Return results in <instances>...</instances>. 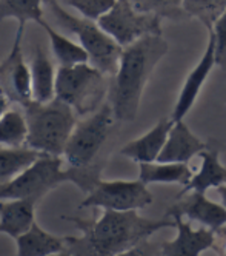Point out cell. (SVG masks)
Segmentation results:
<instances>
[{
  "instance_id": "6da1fadb",
  "label": "cell",
  "mask_w": 226,
  "mask_h": 256,
  "mask_svg": "<svg viewBox=\"0 0 226 256\" xmlns=\"http://www.w3.org/2000/svg\"><path fill=\"white\" fill-rule=\"evenodd\" d=\"M82 232L80 238L65 236V250L62 254L80 256H116L129 253L149 236L162 228L176 227L174 219L142 218L137 210H105L97 221L63 216Z\"/></svg>"
},
{
  "instance_id": "4316f807",
  "label": "cell",
  "mask_w": 226,
  "mask_h": 256,
  "mask_svg": "<svg viewBox=\"0 0 226 256\" xmlns=\"http://www.w3.org/2000/svg\"><path fill=\"white\" fill-rule=\"evenodd\" d=\"M208 32L213 34L216 44V64L222 68H226V11L216 20Z\"/></svg>"
},
{
  "instance_id": "f546056e",
  "label": "cell",
  "mask_w": 226,
  "mask_h": 256,
  "mask_svg": "<svg viewBox=\"0 0 226 256\" xmlns=\"http://www.w3.org/2000/svg\"><path fill=\"white\" fill-rule=\"evenodd\" d=\"M9 104H11L9 98H8L5 93H2V91H0V118H2V116L8 112Z\"/></svg>"
},
{
  "instance_id": "ac0fdd59",
  "label": "cell",
  "mask_w": 226,
  "mask_h": 256,
  "mask_svg": "<svg viewBox=\"0 0 226 256\" xmlns=\"http://www.w3.org/2000/svg\"><path fill=\"white\" fill-rule=\"evenodd\" d=\"M18 256H51L62 254L65 250V236H55L45 232L34 222L28 232L15 238Z\"/></svg>"
},
{
  "instance_id": "2e32d148",
  "label": "cell",
  "mask_w": 226,
  "mask_h": 256,
  "mask_svg": "<svg viewBox=\"0 0 226 256\" xmlns=\"http://www.w3.org/2000/svg\"><path fill=\"white\" fill-rule=\"evenodd\" d=\"M35 202L31 199H0V233L15 238L35 222Z\"/></svg>"
},
{
  "instance_id": "d4e9b609",
  "label": "cell",
  "mask_w": 226,
  "mask_h": 256,
  "mask_svg": "<svg viewBox=\"0 0 226 256\" xmlns=\"http://www.w3.org/2000/svg\"><path fill=\"white\" fill-rule=\"evenodd\" d=\"M182 8L186 14L196 17L211 30L216 20L226 11V0H182Z\"/></svg>"
},
{
  "instance_id": "52a82bcc",
  "label": "cell",
  "mask_w": 226,
  "mask_h": 256,
  "mask_svg": "<svg viewBox=\"0 0 226 256\" xmlns=\"http://www.w3.org/2000/svg\"><path fill=\"white\" fill-rule=\"evenodd\" d=\"M114 119L111 104H103L89 118L75 125L63 153L71 167H88L94 164Z\"/></svg>"
},
{
  "instance_id": "5bb4252c",
  "label": "cell",
  "mask_w": 226,
  "mask_h": 256,
  "mask_svg": "<svg viewBox=\"0 0 226 256\" xmlns=\"http://www.w3.org/2000/svg\"><path fill=\"white\" fill-rule=\"evenodd\" d=\"M174 125L173 118L160 119L151 130L139 139H134L123 145L120 154L129 159L140 162H156L159 159L160 152L163 150L168 134Z\"/></svg>"
},
{
  "instance_id": "44dd1931",
  "label": "cell",
  "mask_w": 226,
  "mask_h": 256,
  "mask_svg": "<svg viewBox=\"0 0 226 256\" xmlns=\"http://www.w3.org/2000/svg\"><path fill=\"white\" fill-rule=\"evenodd\" d=\"M42 154L45 153L29 148L26 145L25 147L0 148V187L15 179Z\"/></svg>"
},
{
  "instance_id": "7402d4cb",
  "label": "cell",
  "mask_w": 226,
  "mask_h": 256,
  "mask_svg": "<svg viewBox=\"0 0 226 256\" xmlns=\"http://www.w3.org/2000/svg\"><path fill=\"white\" fill-rule=\"evenodd\" d=\"M39 25L46 31L49 42H51L52 52H54V58L57 59V62L62 66H71V65L89 62L88 52L80 44H75L71 39L65 38L63 34H60L59 31H55L45 20H42Z\"/></svg>"
},
{
  "instance_id": "7c38bea8",
  "label": "cell",
  "mask_w": 226,
  "mask_h": 256,
  "mask_svg": "<svg viewBox=\"0 0 226 256\" xmlns=\"http://www.w3.org/2000/svg\"><path fill=\"white\" fill-rule=\"evenodd\" d=\"M176 202L171 208H168L166 216L180 214L188 218L190 221L199 222L202 227L219 230L220 227L226 226V208L223 204H217L214 200H210L200 192H190L183 200L176 199Z\"/></svg>"
},
{
  "instance_id": "d6986e66",
  "label": "cell",
  "mask_w": 226,
  "mask_h": 256,
  "mask_svg": "<svg viewBox=\"0 0 226 256\" xmlns=\"http://www.w3.org/2000/svg\"><path fill=\"white\" fill-rule=\"evenodd\" d=\"M29 68L32 79V100H52L55 98V74H57V71L54 70L46 50L40 44H37L34 50V58Z\"/></svg>"
},
{
  "instance_id": "4fadbf2b",
  "label": "cell",
  "mask_w": 226,
  "mask_h": 256,
  "mask_svg": "<svg viewBox=\"0 0 226 256\" xmlns=\"http://www.w3.org/2000/svg\"><path fill=\"white\" fill-rule=\"evenodd\" d=\"M214 65H217L216 64V44H214L213 34L208 32V45H206L203 58L194 66V70L190 72V74H188V78L183 84V88L180 91V96L177 99V104L173 110L171 118L174 122L183 120V118L190 113V110L196 104V99L200 93V90H202L203 84L206 82V79H208Z\"/></svg>"
},
{
  "instance_id": "484cf974",
  "label": "cell",
  "mask_w": 226,
  "mask_h": 256,
  "mask_svg": "<svg viewBox=\"0 0 226 256\" xmlns=\"http://www.w3.org/2000/svg\"><path fill=\"white\" fill-rule=\"evenodd\" d=\"M59 2H62L65 6H71L85 19L97 22L116 5L117 0H59Z\"/></svg>"
},
{
  "instance_id": "cb8c5ba5",
  "label": "cell",
  "mask_w": 226,
  "mask_h": 256,
  "mask_svg": "<svg viewBox=\"0 0 226 256\" xmlns=\"http://www.w3.org/2000/svg\"><path fill=\"white\" fill-rule=\"evenodd\" d=\"M28 138L26 116L17 110H8L0 118V145L6 147H22Z\"/></svg>"
},
{
  "instance_id": "3957f363",
  "label": "cell",
  "mask_w": 226,
  "mask_h": 256,
  "mask_svg": "<svg viewBox=\"0 0 226 256\" xmlns=\"http://www.w3.org/2000/svg\"><path fill=\"white\" fill-rule=\"evenodd\" d=\"M102 167V164H91L63 170L60 156L45 153L15 179L0 187V199H31L37 202L63 182H72L82 192L89 193L100 180Z\"/></svg>"
},
{
  "instance_id": "277c9868",
  "label": "cell",
  "mask_w": 226,
  "mask_h": 256,
  "mask_svg": "<svg viewBox=\"0 0 226 256\" xmlns=\"http://www.w3.org/2000/svg\"><path fill=\"white\" fill-rule=\"evenodd\" d=\"M23 106L28 122L26 147L52 156L63 154L71 133L77 125L75 110L59 98L49 102L29 100Z\"/></svg>"
},
{
  "instance_id": "5b68a950",
  "label": "cell",
  "mask_w": 226,
  "mask_h": 256,
  "mask_svg": "<svg viewBox=\"0 0 226 256\" xmlns=\"http://www.w3.org/2000/svg\"><path fill=\"white\" fill-rule=\"evenodd\" d=\"M46 4L54 12L57 22L77 36L79 44L88 52L89 64L99 68L103 74L114 76L119 68L123 46H120L105 30H102L96 20L72 16L59 4V0H46Z\"/></svg>"
},
{
  "instance_id": "4dcf8cb0",
  "label": "cell",
  "mask_w": 226,
  "mask_h": 256,
  "mask_svg": "<svg viewBox=\"0 0 226 256\" xmlns=\"http://www.w3.org/2000/svg\"><path fill=\"white\" fill-rule=\"evenodd\" d=\"M217 192H219V196L222 198V204H223L225 208H226V184L217 187Z\"/></svg>"
},
{
  "instance_id": "9a60e30c",
  "label": "cell",
  "mask_w": 226,
  "mask_h": 256,
  "mask_svg": "<svg viewBox=\"0 0 226 256\" xmlns=\"http://www.w3.org/2000/svg\"><path fill=\"white\" fill-rule=\"evenodd\" d=\"M206 148V144L196 138L183 120L174 122L166 144L159 154V162H190Z\"/></svg>"
},
{
  "instance_id": "30bf717a",
  "label": "cell",
  "mask_w": 226,
  "mask_h": 256,
  "mask_svg": "<svg viewBox=\"0 0 226 256\" xmlns=\"http://www.w3.org/2000/svg\"><path fill=\"white\" fill-rule=\"evenodd\" d=\"M23 31L25 25H18L9 56L0 64V91L5 93L11 102H20L22 105L32 100L31 68L25 64L22 54Z\"/></svg>"
},
{
  "instance_id": "ffe728a7",
  "label": "cell",
  "mask_w": 226,
  "mask_h": 256,
  "mask_svg": "<svg viewBox=\"0 0 226 256\" xmlns=\"http://www.w3.org/2000/svg\"><path fill=\"white\" fill-rule=\"evenodd\" d=\"M193 170L183 162H140L139 179L145 184H180L186 186L193 179Z\"/></svg>"
},
{
  "instance_id": "83f0119b",
  "label": "cell",
  "mask_w": 226,
  "mask_h": 256,
  "mask_svg": "<svg viewBox=\"0 0 226 256\" xmlns=\"http://www.w3.org/2000/svg\"><path fill=\"white\" fill-rule=\"evenodd\" d=\"M140 11L156 12L162 16H173L182 8V0H136L133 2Z\"/></svg>"
},
{
  "instance_id": "e0dca14e",
  "label": "cell",
  "mask_w": 226,
  "mask_h": 256,
  "mask_svg": "<svg viewBox=\"0 0 226 256\" xmlns=\"http://www.w3.org/2000/svg\"><path fill=\"white\" fill-rule=\"evenodd\" d=\"M202 158V168L197 174L193 176V179L183 186L182 192L176 196V199H180L182 196L188 194L190 192H200L206 193V190L214 187H220L226 184V167H223L219 159V150H203L199 153Z\"/></svg>"
},
{
  "instance_id": "8fae6325",
  "label": "cell",
  "mask_w": 226,
  "mask_h": 256,
  "mask_svg": "<svg viewBox=\"0 0 226 256\" xmlns=\"http://www.w3.org/2000/svg\"><path fill=\"white\" fill-rule=\"evenodd\" d=\"M176 221L177 236L173 241H165L159 246V254L163 256H199L205 250L213 248L216 242V232L211 228L194 230L183 216L173 214Z\"/></svg>"
},
{
  "instance_id": "8992f818",
  "label": "cell",
  "mask_w": 226,
  "mask_h": 256,
  "mask_svg": "<svg viewBox=\"0 0 226 256\" xmlns=\"http://www.w3.org/2000/svg\"><path fill=\"white\" fill-rule=\"evenodd\" d=\"M105 74L89 62L59 66L55 74V98L69 104L79 114L94 113L106 94Z\"/></svg>"
},
{
  "instance_id": "7a4b0ae2",
  "label": "cell",
  "mask_w": 226,
  "mask_h": 256,
  "mask_svg": "<svg viewBox=\"0 0 226 256\" xmlns=\"http://www.w3.org/2000/svg\"><path fill=\"white\" fill-rule=\"evenodd\" d=\"M166 52L168 42L162 34H146L123 48L109 88L111 106L117 120L136 119L143 90Z\"/></svg>"
},
{
  "instance_id": "9c48e42d",
  "label": "cell",
  "mask_w": 226,
  "mask_h": 256,
  "mask_svg": "<svg viewBox=\"0 0 226 256\" xmlns=\"http://www.w3.org/2000/svg\"><path fill=\"white\" fill-rule=\"evenodd\" d=\"M154 196L143 180H99L80 208L100 207L103 210H140L153 204Z\"/></svg>"
},
{
  "instance_id": "f1b7e54d",
  "label": "cell",
  "mask_w": 226,
  "mask_h": 256,
  "mask_svg": "<svg viewBox=\"0 0 226 256\" xmlns=\"http://www.w3.org/2000/svg\"><path fill=\"white\" fill-rule=\"evenodd\" d=\"M213 248L219 254H226V226L216 230V242H214Z\"/></svg>"
},
{
  "instance_id": "603a6c76",
  "label": "cell",
  "mask_w": 226,
  "mask_h": 256,
  "mask_svg": "<svg viewBox=\"0 0 226 256\" xmlns=\"http://www.w3.org/2000/svg\"><path fill=\"white\" fill-rule=\"evenodd\" d=\"M45 0H0V20L15 19L18 25L43 20L42 4Z\"/></svg>"
},
{
  "instance_id": "ba28073f",
  "label": "cell",
  "mask_w": 226,
  "mask_h": 256,
  "mask_svg": "<svg viewBox=\"0 0 226 256\" xmlns=\"http://www.w3.org/2000/svg\"><path fill=\"white\" fill-rule=\"evenodd\" d=\"M97 24L123 48L146 34H162L160 16L140 11L133 0H117Z\"/></svg>"
}]
</instances>
